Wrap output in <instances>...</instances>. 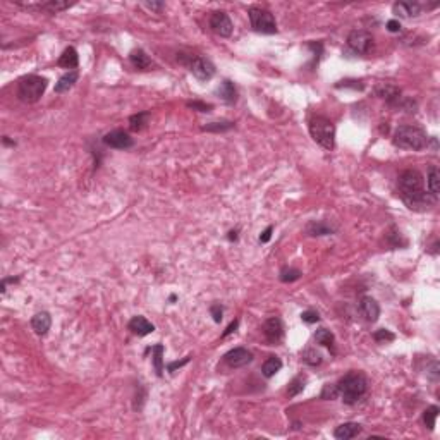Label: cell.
<instances>
[{
    "label": "cell",
    "mask_w": 440,
    "mask_h": 440,
    "mask_svg": "<svg viewBox=\"0 0 440 440\" xmlns=\"http://www.w3.org/2000/svg\"><path fill=\"white\" fill-rule=\"evenodd\" d=\"M399 193H401V198L404 199V203L408 205L409 208H414L418 205H425L428 201L427 199V193H425V186H423V176L414 169H408L404 171L401 176H399Z\"/></svg>",
    "instance_id": "1"
},
{
    "label": "cell",
    "mask_w": 440,
    "mask_h": 440,
    "mask_svg": "<svg viewBox=\"0 0 440 440\" xmlns=\"http://www.w3.org/2000/svg\"><path fill=\"white\" fill-rule=\"evenodd\" d=\"M366 389H368V382H366V378H364V375L359 372L346 373L337 383L339 396L342 397V401L346 404H356L359 399L364 396Z\"/></svg>",
    "instance_id": "2"
},
{
    "label": "cell",
    "mask_w": 440,
    "mask_h": 440,
    "mask_svg": "<svg viewBox=\"0 0 440 440\" xmlns=\"http://www.w3.org/2000/svg\"><path fill=\"white\" fill-rule=\"evenodd\" d=\"M309 134L320 146L332 150L336 146V126L330 119L323 116H313L309 119Z\"/></svg>",
    "instance_id": "3"
},
{
    "label": "cell",
    "mask_w": 440,
    "mask_h": 440,
    "mask_svg": "<svg viewBox=\"0 0 440 440\" xmlns=\"http://www.w3.org/2000/svg\"><path fill=\"white\" fill-rule=\"evenodd\" d=\"M394 144L402 150H413V152H419L427 146L428 138L419 127L414 126H399L394 133Z\"/></svg>",
    "instance_id": "4"
},
{
    "label": "cell",
    "mask_w": 440,
    "mask_h": 440,
    "mask_svg": "<svg viewBox=\"0 0 440 440\" xmlns=\"http://www.w3.org/2000/svg\"><path fill=\"white\" fill-rule=\"evenodd\" d=\"M47 79L36 74H29L19 79L17 84V97L23 100L24 103H34L43 97L45 89H47Z\"/></svg>",
    "instance_id": "5"
},
{
    "label": "cell",
    "mask_w": 440,
    "mask_h": 440,
    "mask_svg": "<svg viewBox=\"0 0 440 440\" xmlns=\"http://www.w3.org/2000/svg\"><path fill=\"white\" fill-rule=\"evenodd\" d=\"M249 23L254 31L263 34H273L277 33V23H275L273 14L263 7H249L248 11Z\"/></svg>",
    "instance_id": "6"
},
{
    "label": "cell",
    "mask_w": 440,
    "mask_h": 440,
    "mask_svg": "<svg viewBox=\"0 0 440 440\" xmlns=\"http://www.w3.org/2000/svg\"><path fill=\"white\" fill-rule=\"evenodd\" d=\"M184 64H188L189 71L193 72V76L196 78L198 81H210V79L215 76V66L205 57L189 55V61H186Z\"/></svg>",
    "instance_id": "7"
},
{
    "label": "cell",
    "mask_w": 440,
    "mask_h": 440,
    "mask_svg": "<svg viewBox=\"0 0 440 440\" xmlns=\"http://www.w3.org/2000/svg\"><path fill=\"white\" fill-rule=\"evenodd\" d=\"M347 45L349 48L354 50L356 53H370V50L373 48V36L370 31H364V29H354V31L349 33L347 36Z\"/></svg>",
    "instance_id": "8"
},
{
    "label": "cell",
    "mask_w": 440,
    "mask_h": 440,
    "mask_svg": "<svg viewBox=\"0 0 440 440\" xmlns=\"http://www.w3.org/2000/svg\"><path fill=\"white\" fill-rule=\"evenodd\" d=\"M210 28H212L213 33H217L218 36H231L232 34V21L231 17L227 16V12H222V11H217L210 16Z\"/></svg>",
    "instance_id": "9"
},
{
    "label": "cell",
    "mask_w": 440,
    "mask_h": 440,
    "mask_svg": "<svg viewBox=\"0 0 440 440\" xmlns=\"http://www.w3.org/2000/svg\"><path fill=\"white\" fill-rule=\"evenodd\" d=\"M103 143L110 148L127 150L133 146V138L126 131H122V129H114V131H110L103 136Z\"/></svg>",
    "instance_id": "10"
},
{
    "label": "cell",
    "mask_w": 440,
    "mask_h": 440,
    "mask_svg": "<svg viewBox=\"0 0 440 440\" xmlns=\"http://www.w3.org/2000/svg\"><path fill=\"white\" fill-rule=\"evenodd\" d=\"M263 334H265V339L272 344V346H277L279 342L284 339V325H282V320L273 317V318H268L267 322L263 325Z\"/></svg>",
    "instance_id": "11"
},
{
    "label": "cell",
    "mask_w": 440,
    "mask_h": 440,
    "mask_svg": "<svg viewBox=\"0 0 440 440\" xmlns=\"http://www.w3.org/2000/svg\"><path fill=\"white\" fill-rule=\"evenodd\" d=\"M17 6H21L24 9H38V11H47V12H61L66 11V9L72 7L74 2H66V0H48V2H38V4H26V2H16Z\"/></svg>",
    "instance_id": "12"
},
{
    "label": "cell",
    "mask_w": 440,
    "mask_h": 440,
    "mask_svg": "<svg viewBox=\"0 0 440 440\" xmlns=\"http://www.w3.org/2000/svg\"><path fill=\"white\" fill-rule=\"evenodd\" d=\"M224 359L231 368H243L253 361V354L246 347H234L224 356Z\"/></svg>",
    "instance_id": "13"
},
{
    "label": "cell",
    "mask_w": 440,
    "mask_h": 440,
    "mask_svg": "<svg viewBox=\"0 0 440 440\" xmlns=\"http://www.w3.org/2000/svg\"><path fill=\"white\" fill-rule=\"evenodd\" d=\"M359 313L363 315L364 320L373 323V322H377L380 317V306L373 298L364 296L361 298V301H359Z\"/></svg>",
    "instance_id": "14"
},
{
    "label": "cell",
    "mask_w": 440,
    "mask_h": 440,
    "mask_svg": "<svg viewBox=\"0 0 440 440\" xmlns=\"http://www.w3.org/2000/svg\"><path fill=\"white\" fill-rule=\"evenodd\" d=\"M129 330L139 337H144V336H148V334L153 332L155 325L152 322H148L144 317H139L138 315V317H133L131 322H129Z\"/></svg>",
    "instance_id": "15"
},
{
    "label": "cell",
    "mask_w": 440,
    "mask_h": 440,
    "mask_svg": "<svg viewBox=\"0 0 440 440\" xmlns=\"http://www.w3.org/2000/svg\"><path fill=\"white\" fill-rule=\"evenodd\" d=\"M392 11L399 17H414L421 12V6L418 2H397L394 4Z\"/></svg>",
    "instance_id": "16"
},
{
    "label": "cell",
    "mask_w": 440,
    "mask_h": 440,
    "mask_svg": "<svg viewBox=\"0 0 440 440\" xmlns=\"http://www.w3.org/2000/svg\"><path fill=\"white\" fill-rule=\"evenodd\" d=\"M361 433V425L358 423H342L339 425L334 432V437L339 438V440H349V438H354Z\"/></svg>",
    "instance_id": "17"
},
{
    "label": "cell",
    "mask_w": 440,
    "mask_h": 440,
    "mask_svg": "<svg viewBox=\"0 0 440 440\" xmlns=\"http://www.w3.org/2000/svg\"><path fill=\"white\" fill-rule=\"evenodd\" d=\"M52 325V317L47 311H40L31 318V327L38 336H45Z\"/></svg>",
    "instance_id": "18"
},
{
    "label": "cell",
    "mask_w": 440,
    "mask_h": 440,
    "mask_svg": "<svg viewBox=\"0 0 440 440\" xmlns=\"http://www.w3.org/2000/svg\"><path fill=\"white\" fill-rule=\"evenodd\" d=\"M59 66L64 67V69H74L78 67L79 64V57H78V52L74 47H67L66 50L62 52V55L59 57Z\"/></svg>",
    "instance_id": "19"
},
{
    "label": "cell",
    "mask_w": 440,
    "mask_h": 440,
    "mask_svg": "<svg viewBox=\"0 0 440 440\" xmlns=\"http://www.w3.org/2000/svg\"><path fill=\"white\" fill-rule=\"evenodd\" d=\"M78 78H79L78 71H71V72L64 74V76L57 81V84H55V93H66V91H69V89H71L74 84H76Z\"/></svg>",
    "instance_id": "20"
},
{
    "label": "cell",
    "mask_w": 440,
    "mask_h": 440,
    "mask_svg": "<svg viewBox=\"0 0 440 440\" xmlns=\"http://www.w3.org/2000/svg\"><path fill=\"white\" fill-rule=\"evenodd\" d=\"M377 95L380 98H383V100H387V102H397L399 98H401V91H399V89L396 88V86H392V84H387V83H382V84H378L377 86Z\"/></svg>",
    "instance_id": "21"
},
{
    "label": "cell",
    "mask_w": 440,
    "mask_h": 440,
    "mask_svg": "<svg viewBox=\"0 0 440 440\" xmlns=\"http://www.w3.org/2000/svg\"><path fill=\"white\" fill-rule=\"evenodd\" d=\"M334 229L330 224L323 222V220H318V222H311L308 224L306 227V232L309 234V236H327V234H334Z\"/></svg>",
    "instance_id": "22"
},
{
    "label": "cell",
    "mask_w": 440,
    "mask_h": 440,
    "mask_svg": "<svg viewBox=\"0 0 440 440\" xmlns=\"http://www.w3.org/2000/svg\"><path fill=\"white\" fill-rule=\"evenodd\" d=\"M427 186H428V191L432 193V196H437L440 191V171L435 165H432V167L428 169Z\"/></svg>",
    "instance_id": "23"
},
{
    "label": "cell",
    "mask_w": 440,
    "mask_h": 440,
    "mask_svg": "<svg viewBox=\"0 0 440 440\" xmlns=\"http://www.w3.org/2000/svg\"><path fill=\"white\" fill-rule=\"evenodd\" d=\"M217 93L226 103H234V102H236V98H237L236 88H234V84L231 81H227V79L222 84H220V88L217 89Z\"/></svg>",
    "instance_id": "24"
},
{
    "label": "cell",
    "mask_w": 440,
    "mask_h": 440,
    "mask_svg": "<svg viewBox=\"0 0 440 440\" xmlns=\"http://www.w3.org/2000/svg\"><path fill=\"white\" fill-rule=\"evenodd\" d=\"M129 59H131L133 66L136 67V69H141V71H144V69H148L150 66H152V61H150V57L143 52L141 48L133 50L131 55H129Z\"/></svg>",
    "instance_id": "25"
},
{
    "label": "cell",
    "mask_w": 440,
    "mask_h": 440,
    "mask_svg": "<svg viewBox=\"0 0 440 440\" xmlns=\"http://www.w3.org/2000/svg\"><path fill=\"white\" fill-rule=\"evenodd\" d=\"M281 368H282V361H281V359H279L277 356H268L267 361L263 363L262 372H263V375H265L267 378H272L275 373L281 372Z\"/></svg>",
    "instance_id": "26"
},
{
    "label": "cell",
    "mask_w": 440,
    "mask_h": 440,
    "mask_svg": "<svg viewBox=\"0 0 440 440\" xmlns=\"http://www.w3.org/2000/svg\"><path fill=\"white\" fill-rule=\"evenodd\" d=\"M315 341H317L318 344H322V346H325V347H334V341H336V337H334V334L330 332V330L318 328L317 332H315Z\"/></svg>",
    "instance_id": "27"
},
{
    "label": "cell",
    "mask_w": 440,
    "mask_h": 440,
    "mask_svg": "<svg viewBox=\"0 0 440 440\" xmlns=\"http://www.w3.org/2000/svg\"><path fill=\"white\" fill-rule=\"evenodd\" d=\"M148 117H150L148 112L136 114V116H133L131 119H129V127H131L133 131H141V129L148 124Z\"/></svg>",
    "instance_id": "28"
},
{
    "label": "cell",
    "mask_w": 440,
    "mask_h": 440,
    "mask_svg": "<svg viewBox=\"0 0 440 440\" xmlns=\"http://www.w3.org/2000/svg\"><path fill=\"white\" fill-rule=\"evenodd\" d=\"M304 383H306V378L304 377H301V375H299V377H296L292 380L291 383H289V389H287V396L289 397H294V396H298L299 392H303V389H304Z\"/></svg>",
    "instance_id": "29"
},
{
    "label": "cell",
    "mask_w": 440,
    "mask_h": 440,
    "mask_svg": "<svg viewBox=\"0 0 440 440\" xmlns=\"http://www.w3.org/2000/svg\"><path fill=\"white\" fill-rule=\"evenodd\" d=\"M437 416H438V408L437 406H430L427 411L423 413V423L427 425L428 430H433Z\"/></svg>",
    "instance_id": "30"
},
{
    "label": "cell",
    "mask_w": 440,
    "mask_h": 440,
    "mask_svg": "<svg viewBox=\"0 0 440 440\" xmlns=\"http://www.w3.org/2000/svg\"><path fill=\"white\" fill-rule=\"evenodd\" d=\"M303 361L308 363L309 366H317V364L322 363V354L317 353L315 349H306L303 353Z\"/></svg>",
    "instance_id": "31"
},
{
    "label": "cell",
    "mask_w": 440,
    "mask_h": 440,
    "mask_svg": "<svg viewBox=\"0 0 440 440\" xmlns=\"http://www.w3.org/2000/svg\"><path fill=\"white\" fill-rule=\"evenodd\" d=\"M152 351L155 353L153 356V361H155V368H157V373L158 377H162V372H163V366H162V354H163V346L162 344H157L155 347H152Z\"/></svg>",
    "instance_id": "32"
},
{
    "label": "cell",
    "mask_w": 440,
    "mask_h": 440,
    "mask_svg": "<svg viewBox=\"0 0 440 440\" xmlns=\"http://www.w3.org/2000/svg\"><path fill=\"white\" fill-rule=\"evenodd\" d=\"M301 277V272H299L298 268H284L281 272V281L282 282H294L298 281V279Z\"/></svg>",
    "instance_id": "33"
},
{
    "label": "cell",
    "mask_w": 440,
    "mask_h": 440,
    "mask_svg": "<svg viewBox=\"0 0 440 440\" xmlns=\"http://www.w3.org/2000/svg\"><path fill=\"white\" fill-rule=\"evenodd\" d=\"M234 124L232 122H212L208 126L203 127V131H213V133H222V131H229L232 129Z\"/></svg>",
    "instance_id": "34"
},
{
    "label": "cell",
    "mask_w": 440,
    "mask_h": 440,
    "mask_svg": "<svg viewBox=\"0 0 440 440\" xmlns=\"http://www.w3.org/2000/svg\"><path fill=\"white\" fill-rule=\"evenodd\" d=\"M373 339H375L377 342H391V341H394V339H396V336H394L391 330L380 328V330H377V332L373 334Z\"/></svg>",
    "instance_id": "35"
},
{
    "label": "cell",
    "mask_w": 440,
    "mask_h": 440,
    "mask_svg": "<svg viewBox=\"0 0 440 440\" xmlns=\"http://www.w3.org/2000/svg\"><path fill=\"white\" fill-rule=\"evenodd\" d=\"M339 397V391H337V385H330V383H327L323 387V391H322V399H330V401H332V399H337Z\"/></svg>",
    "instance_id": "36"
},
{
    "label": "cell",
    "mask_w": 440,
    "mask_h": 440,
    "mask_svg": "<svg viewBox=\"0 0 440 440\" xmlns=\"http://www.w3.org/2000/svg\"><path fill=\"white\" fill-rule=\"evenodd\" d=\"M301 320L304 323H317L320 320V315L315 309H306V311L301 313Z\"/></svg>",
    "instance_id": "37"
},
{
    "label": "cell",
    "mask_w": 440,
    "mask_h": 440,
    "mask_svg": "<svg viewBox=\"0 0 440 440\" xmlns=\"http://www.w3.org/2000/svg\"><path fill=\"white\" fill-rule=\"evenodd\" d=\"M210 313H212V317H213V320L217 323H220L222 322V313H224V308L220 306V304H213L212 308H210Z\"/></svg>",
    "instance_id": "38"
},
{
    "label": "cell",
    "mask_w": 440,
    "mask_h": 440,
    "mask_svg": "<svg viewBox=\"0 0 440 440\" xmlns=\"http://www.w3.org/2000/svg\"><path fill=\"white\" fill-rule=\"evenodd\" d=\"M188 107L196 108V110H199V112H210V110H212V105H208V103H201V102H189V103H188Z\"/></svg>",
    "instance_id": "39"
},
{
    "label": "cell",
    "mask_w": 440,
    "mask_h": 440,
    "mask_svg": "<svg viewBox=\"0 0 440 440\" xmlns=\"http://www.w3.org/2000/svg\"><path fill=\"white\" fill-rule=\"evenodd\" d=\"M387 29L391 33H397V31H401V23L399 21H396V19H391V21L387 23Z\"/></svg>",
    "instance_id": "40"
},
{
    "label": "cell",
    "mask_w": 440,
    "mask_h": 440,
    "mask_svg": "<svg viewBox=\"0 0 440 440\" xmlns=\"http://www.w3.org/2000/svg\"><path fill=\"white\" fill-rule=\"evenodd\" d=\"M272 231H273L272 226H268L267 229H265V231L262 232V236H260V243H268L270 237H272Z\"/></svg>",
    "instance_id": "41"
},
{
    "label": "cell",
    "mask_w": 440,
    "mask_h": 440,
    "mask_svg": "<svg viewBox=\"0 0 440 440\" xmlns=\"http://www.w3.org/2000/svg\"><path fill=\"white\" fill-rule=\"evenodd\" d=\"M356 81H341L337 88H354V89H363V84H354Z\"/></svg>",
    "instance_id": "42"
},
{
    "label": "cell",
    "mask_w": 440,
    "mask_h": 440,
    "mask_svg": "<svg viewBox=\"0 0 440 440\" xmlns=\"http://www.w3.org/2000/svg\"><path fill=\"white\" fill-rule=\"evenodd\" d=\"M143 6L148 7V9H152V11H157V12H160V11L163 9V4H162V2H144Z\"/></svg>",
    "instance_id": "43"
},
{
    "label": "cell",
    "mask_w": 440,
    "mask_h": 440,
    "mask_svg": "<svg viewBox=\"0 0 440 440\" xmlns=\"http://www.w3.org/2000/svg\"><path fill=\"white\" fill-rule=\"evenodd\" d=\"M188 361H189V356H188V358H184L182 361H174V363H171V364H169V366H167V370H169V372H174V370H176V368L184 366V364H186Z\"/></svg>",
    "instance_id": "44"
},
{
    "label": "cell",
    "mask_w": 440,
    "mask_h": 440,
    "mask_svg": "<svg viewBox=\"0 0 440 440\" xmlns=\"http://www.w3.org/2000/svg\"><path fill=\"white\" fill-rule=\"evenodd\" d=\"M237 325H239V320H234V322H232V323H231V325H229V327H227V330H226V332H224V334H222V337H227V336H229V334H232V332H236V328H237Z\"/></svg>",
    "instance_id": "45"
},
{
    "label": "cell",
    "mask_w": 440,
    "mask_h": 440,
    "mask_svg": "<svg viewBox=\"0 0 440 440\" xmlns=\"http://www.w3.org/2000/svg\"><path fill=\"white\" fill-rule=\"evenodd\" d=\"M229 234H231V236H229V239H231V241H232V239H234V241H236V239H237V232H236V231H232V232H229Z\"/></svg>",
    "instance_id": "46"
}]
</instances>
